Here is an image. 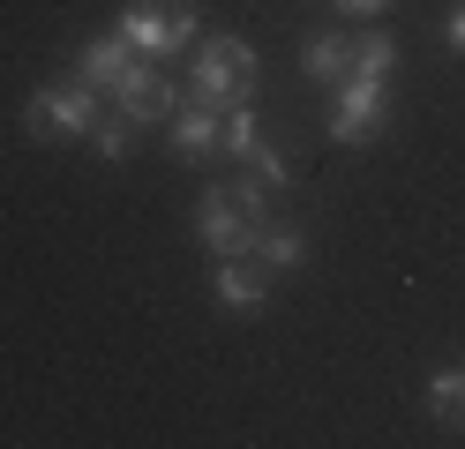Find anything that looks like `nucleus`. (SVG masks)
Returning <instances> with one entry per match:
<instances>
[{
	"mask_svg": "<svg viewBox=\"0 0 465 449\" xmlns=\"http://www.w3.org/2000/svg\"><path fill=\"white\" fill-rule=\"evenodd\" d=\"M255 98V45L248 38H203L195 45V75H188V105L232 112Z\"/></svg>",
	"mask_w": 465,
	"mask_h": 449,
	"instance_id": "1",
	"label": "nucleus"
},
{
	"mask_svg": "<svg viewBox=\"0 0 465 449\" xmlns=\"http://www.w3.org/2000/svg\"><path fill=\"white\" fill-rule=\"evenodd\" d=\"M98 128V90L75 83V90H31L23 98V135L31 142H75Z\"/></svg>",
	"mask_w": 465,
	"mask_h": 449,
	"instance_id": "2",
	"label": "nucleus"
},
{
	"mask_svg": "<svg viewBox=\"0 0 465 449\" xmlns=\"http://www.w3.org/2000/svg\"><path fill=\"white\" fill-rule=\"evenodd\" d=\"M121 38L135 45V53H151V60H165V53H181V45H195V8L188 0H128L121 8Z\"/></svg>",
	"mask_w": 465,
	"mask_h": 449,
	"instance_id": "3",
	"label": "nucleus"
},
{
	"mask_svg": "<svg viewBox=\"0 0 465 449\" xmlns=\"http://www.w3.org/2000/svg\"><path fill=\"white\" fill-rule=\"evenodd\" d=\"M195 239L211 255H255V232L241 218V202H232V188H211V195L195 202Z\"/></svg>",
	"mask_w": 465,
	"mask_h": 449,
	"instance_id": "4",
	"label": "nucleus"
},
{
	"mask_svg": "<svg viewBox=\"0 0 465 449\" xmlns=\"http://www.w3.org/2000/svg\"><path fill=\"white\" fill-rule=\"evenodd\" d=\"M375 128H383V75H345V83H338L331 135H338V142H368Z\"/></svg>",
	"mask_w": 465,
	"mask_h": 449,
	"instance_id": "5",
	"label": "nucleus"
},
{
	"mask_svg": "<svg viewBox=\"0 0 465 449\" xmlns=\"http://www.w3.org/2000/svg\"><path fill=\"white\" fill-rule=\"evenodd\" d=\"M113 98H121V112L135 120V128H143V120H165L173 105H181V98H173V83L151 68V60H128V75L113 83Z\"/></svg>",
	"mask_w": 465,
	"mask_h": 449,
	"instance_id": "6",
	"label": "nucleus"
},
{
	"mask_svg": "<svg viewBox=\"0 0 465 449\" xmlns=\"http://www.w3.org/2000/svg\"><path fill=\"white\" fill-rule=\"evenodd\" d=\"M211 292H218V307H225V315H263L271 278H263L255 262H241V255H218V269H211Z\"/></svg>",
	"mask_w": 465,
	"mask_h": 449,
	"instance_id": "7",
	"label": "nucleus"
},
{
	"mask_svg": "<svg viewBox=\"0 0 465 449\" xmlns=\"http://www.w3.org/2000/svg\"><path fill=\"white\" fill-rule=\"evenodd\" d=\"M218 120H225V112L181 98V112H173V158H181V165H211V158H218Z\"/></svg>",
	"mask_w": 465,
	"mask_h": 449,
	"instance_id": "8",
	"label": "nucleus"
},
{
	"mask_svg": "<svg viewBox=\"0 0 465 449\" xmlns=\"http://www.w3.org/2000/svg\"><path fill=\"white\" fill-rule=\"evenodd\" d=\"M128 60H135V45L121 38V30H105V38H91V45L75 53V75L91 83V90H113V83L128 75Z\"/></svg>",
	"mask_w": 465,
	"mask_h": 449,
	"instance_id": "9",
	"label": "nucleus"
},
{
	"mask_svg": "<svg viewBox=\"0 0 465 449\" xmlns=\"http://www.w3.org/2000/svg\"><path fill=\"white\" fill-rule=\"evenodd\" d=\"M301 75L345 83V75H353V38H345V30H315V38L301 45Z\"/></svg>",
	"mask_w": 465,
	"mask_h": 449,
	"instance_id": "10",
	"label": "nucleus"
},
{
	"mask_svg": "<svg viewBox=\"0 0 465 449\" xmlns=\"http://www.w3.org/2000/svg\"><path fill=\"white\" fill-rule=\"evenodd\" d=\"M391 68H398V38L368 23L361 38H353V75H383V83H391Z\"/></svg>",
	"mask_w": 465,
	"mask_h": 449,
	"instance_id": "11",
	"label": "nucleus"
},
{
	"mask_svg": "<svg viewBox=\"0 0 465 449\" xmlns=\"http://www.w3.org/2000/svg\"><path fill=\"white\" fill-rule=\"evenodd\" d=\"M255 262H263V269H301V262H308V232L271 225L263 239H255Z\"/></svg>",
	"mask_w": 465,
	"mask_h": 449,
	"instance_id": "12",
	"label": "nucleus"
},
{
	"mask_svg": "<svg viewBox=\"0 0 465 449\" xmlns=\"http://www.w3.org/2000/svg\"><path fill=\"white\" fill-rule=\"evenodd\" d=\"M428 405H435V419H465V367H435L428 375Z\"/></svg>",
	"mask_w": 465,
	"mask_h": 449,
	"instance_id": "13",
	"label": "nucleus"
},
{
	"mask_svg": "<svg viewBox=\"0 0 465 449\" xmlns=\"http://www.w3.org/2000/svg\"><path fill=\"white\" fill-rule=\"evenodd\" d=\"M128 128H135L128 112H113V120L98 112V128H91V150H98L105 165H128Z\"/></svg>",
	"mask_w": 465,
	"mask_h": 449,
	"instance_id": "14",
	"label": "nucleus"
},
{
	"mask_svg": "<svg viewBox=\"0 0 465 449\" xmlns=\"http://www.w3.org/2000/svg\"><path fill=\"white\" fill-rule=\"evenodd\" d=\"M255 142H263V135H255V112H248V105H232V112L218 120V150H232V158H248Z\"/></svg>",
	"mask_w": 465,
	"mask_h": 449,
	"instance_id": "15",
	"label": "nucleus"
},
{
	"mask_svg": "<svg viewBox=\"0 0 465 449\" xmlns=\"http://www.w3.org/2000/svg\"><path fill=\"white\" fill-rule=\"evenodd\" d=\"M248 172H255V180H263V188H271V195H278V188H293V165H285V158H278V150H271V142H255V150H248Z\"/></svg>",
	"mask_w": 465,
	"mask_h": 449,
	"instance_id": "16",
	"label": "nucleus"
},
{
	"mask_svg": "<svg viewBox=\"0 0 465 449\" xmlns=\"http://www.w3.org/2000/svg\"><path fill=\"white\" fill-rule=\"evenodd\" d=\"M338 15H353V23H375V15H391V0H331Z\"/></svg>",
	"mask_w": 465,
	"mask_h": 449,
	"instance_id": "17",
	"label": "nucleus"
},
{
	"mask_svg": "<svg viewBox=\"0 0 465 449\" xmlns=\"http://www.w3.org/2000/svg\"><path fill=\"white\" fill-rule=\"evenodd\" d=\"M443 38H450V53H465V0H450V15H443Z\"/></svg>",
	"mask_w": 465,
	"mask_h": 449,
	"instance_id": "18",
	"label": "nucleus"
}]
</instances>
